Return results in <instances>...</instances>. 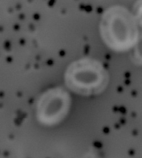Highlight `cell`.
Returning <instances> with one entry per match:
<instances>
[{"instance_id": "2", "label": "cell", "mask_w": 142, "mask_h": 158, "mask_svg": "<svg viewBox=\"0 0 142 158\" xmlns=\"http://www.w3.org/2000/svg\"><path fill=\"white\" fill-rule=\"evenodd\" d=\"M107 80L103 67L96 61L89 59L72 64L66 74L68 86L74 92L83 94H92L101 91Z\"/></svg>"}, {"instance_id": "3", "label": "cell", "mask_w": 142, "mask_h": 158, "mask_svg": "<svg viewBox=\"0 0 142 158\" xmlns=\"http://www.w3.org/2000/svg\"><path fill=\"white\" fill-rule=\"evenodd\" d=\"M69 98L66 93L54 89L45 94L39 103L38 114L40 119L48 123L58 121L66 113Z\"/></svg>"}, {"instance_id": "1", "label": "cell", "mask_w": 142, "mask_h": 158, "mask_svg": "<svg viewBox=\"0 0 142 158\" xmlns=\"http://www.w3.org/2000/svg\"><path fill=\"white\" fill-rule=\"evenodd\" d=\"M101 28L105 42L115 50L129 49L137 40V24L130 14L123 8H114L107 11Z\"/></svg>"}]
</instances>
